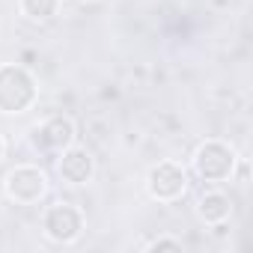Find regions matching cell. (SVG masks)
<instances>
[{
  "mask_svg": "<svg viewBox=\"0 0 253 253\" xmlns=\"http://www.w3.org/2000/svg\"><path fill=\"white\" fill-rule=\"evenodd\" d=\"M146 191L158 203H176L188 191V173L176 161H158L146 176Z\"/></svg>",
  "mask_w": 253,
  "mask_h": 253,
  "instance_id": "277c9868",
  "label": "cell"
},
{
  "mask_svg": "<svg viewBox=\"0 0 253 253\" xmlns=\"http://www.w3.org/2000/svg\"><path fill=\"white\" fill-rule=\"evenodd\" d=\"M42 232L54 244H72L84 232V211L72 203H51L42 214Z\"/></svg>",
  "mask_w": 253,
  "mask_h": 253,
  "instance_id": "3957f363",
  "label": "cell"
},
{
  "mask_svg": "<svg viewBox=\"0 0 253 253\" xmlns=\"http://www.w3.org/2000/svg\"><path fill=\"white\" fill-rule=\"evenodd\" d=\"M6 197L21 203V206H33L39 203L45 194H48V176L42 167H33V164H21L15 170H9L6 176Z\"/></svg>",
  "mask_w": 253,
  "mask_h": 253,
  "instance_id": "5b68a950",
  "label": "cell"
},
{
  "mask_svg": "<svg viewBox=\"0 0 253 253\" xmlns=\"http://www.w3.org/2000/svg\"><path fill=\"white\" fill-rule=\"evenodd\" d=\"M3 152H6V143H3V137H0V158H3Z\"/></svg>",
  "mask_w": 253,
  "mask_h": 253,
  "instance_id": "7c38bea8",
  "label": "cell"
},
{
  "mask_svg": "<svg viewBox=\"0 0 253 253\" xmlns=\"http://www.w3.org/2000/svg\"><path fill=\"white\" fill-rule=\"evenodd\" d=\"M146 250H182V241H179V238H167V235H161V238L149 241Z\"/></svg>",
  "mask_w": 253,
  "mask_h": 253,
  "instance_id": "30bf717a",
  "label": "cell"
},
{
  "mask_svg": "<svg viewBox=\"0 0 253 253\" xmlns=\"http://www.w3.org/2000/svg\"><path fill=\"white\" fill-rule=\"evenodd\" d=\"M36 95L39 86L27 66L18 63L0 66V113H24L33 107Z\"/></svg>",
  "mask_w": 253,
  "mask_h": 253,
  "instance_id": "6da1fadb",
  "label": "cell"
},
{
  "mask_svg": "<svg viewBox=\"0 0 253 253\" xmlns=\"http://www.w3.org/2000/svg\"><path fill=\"white\" fill-rule=\"evenodd\" d=\"M21 60H24V66H30V60H36V51H24Z\"/></svg>",
  "mask_w": 253,
  "mask_h": 253,
  "instance_id": "8fae6325",
  "label": "cell"
},
{
  "mask_svg": "<svg viewBox=\"0 0 253 253\" xmlns=\"http://www.w3.org/2000/svg\"><path fill=\"white\" fill-rule=\"evenodd\" d=\"M81 3H95V0H81Z\"/></svg>",
  "mask_w": 253,
  "mask_h": 253,
  "instance_id": "4fadbf2b",
  "label": "cell"
},
{
  "mask_svg": "<svg viewBox=\"0 0 253 253\" xmlns=\"http://www.w3.org/2000/svg\"><path fill=\"white\" fill-rule=\"evenodd\" d=\"M57 173L69 185H86L95 173V158L86 146H66L57 158Z\"/></svg>",
  "mask_w": 253,
  "mask_h": 253,
  "instance_id": "52a82bcc",
  "label": "cell"
},
{
  "mask_svg": "<svg viewBox=\"0 0 253 253\" xmlns=\"http://www.w3.org/2000/svg\"><path fill=\"white\" fill-rule=\"evenodd\" d=\"M229 214H232V200L223 191H206L197 200V217L209 226L220 223V220H229Z\"/></svg>",
  "mask_w": 253,
  "mask_h": 253,
  "instance_id": "ba28073f",
  "label": "cell"
},
{
  "mask_svg": "<svg viewBox=\"0 0 253 253\" xmlns=\"http://www.w3.org/2000/svg\"><path fill=\"white\" fill-rule=\"evenodd\" d=\"M75 143V122L63 113H51L45 122H39L33 128V146L39 152L60 155L66 146Z\"/></svg>",
  "mask_w": 253,
  "mask_h": 253,
  "instance_id": "8992f818",
  "label": "cell"
},
{
  "mask_svg": "<svg viewBox=\"0 0 253 253\" xmlns=\"http://www.w3.org/2000/svg\"><path fill=\"white\" fill-rule=\"evenodd\" d=\"M18 3H21V12L30 21H48V18L57 15L60 0H18Z\"/></svg>",
  "mask_w": 253,
  "mask_h": 253,
  "instance_id": "9c48e42d",
  "label": "cell"
},
{
  "mask_svg": "<svg viewBox=\"0 0 253 253\" xmlns=\"http://www.w3.org/2000/svg\"><path fill=\"white\" fill-rule=\"evenodd\" d=\"M235 167H238V155L223 140H206L194 152V173L203 182L223 185V182H229L235 176Z\"/></svg>",
  "mask_w": 253,
  "mask_h": 253,
  "instance_id": "7a4b0ae2",
  "label": "cell"
}]
</instances>
